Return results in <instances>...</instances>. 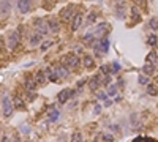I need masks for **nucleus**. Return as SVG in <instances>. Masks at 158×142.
<instances>
[{
	"label": "nucleus",
	"instance_id": "nucleus-24",
	"mask_svg": "<svg viewBox=\"0 0 158 142\" xmlns=\"http://www.w3.org/2000/svg\"><path fill=\"white\" fill-rule=\"evenodd\" d=\"M149 25H150V28L156 30V28H158V17H152L150 21H149Z\"/></svg>",
	"mask_w": 158,
	"mask_h": 142
},
{
	"label": "nucleus",
	"instance_id": "nucleus-4",
	"mask_svg": "<svg viewBox=\"0 0 158 142\" xmlns=\"http://www.w3.org/2000/svg\"><path fill=\"white\" fill-rule=\"evenodd\" d=\"M101 81H103V76H100V74H97V76H94L90 81H89V87H90V90H97L100 85H101Z\"/></svg>",
	"mask_w": 158,
	"mask_h": 142
},
{
	"label": "nucleus",
	"instance_id": "nucleus-25",
	"mask_svg": "<svg viewBox=\"0 0 158 142\" xmlns=\"http://www.w3.org/2000/svg\"><path fill=\"white\" fill-rule=\"evenodd\" d=\"M71 140H74V142H79V140H82V134H81L79 131L73 133V136H71Z\"/></svg>",
	"mask_w": 158,
	"mask_h": 142
},
{
	"label": "nucleus",
	"instance_id": "nucleus-29",
	"mask_svg": "<svg viewBox=\"0 0 158 142\" xmlns=\"http://www.w3.org/2000/svg\"><path fill=\"white\" fill-rule=\"evenodd\" d=\"M149 44H150V46H156V36L155 35H150V36H149V41H147Z\"/></svg>",
	"mask_w": 158,
	"mask_h": 142
},
{
	"label": "nucleus",
	"instance_id": "nucleus-12",
	"mask_svg": "<svg viewBox=\"0 0 158 142\" xmlns=\"http://www.w3.org/2000/svg\"><path fill=\"white\" fill-rule=\"evenodd\" d=\"M142 73H144V74H147V76H152V74L155 73V65H153V63L145 62V65L142 66Z\"/></svg>",
	"mask_w": 158,
	"mask_h": 142
},
{
	"label": "nucleus",
	"instance_id": "nucleus-1",
	"mask_svg": "<svg viewBox=\"0 0 158 142\" xmlns=\"http://www.w3.org/2000/svg\"><path fill=\"white\" fill-rule=\"evenodd\" d=\"M62 63L67 65L68 68H70V66H71V68H76V66L79 65V59H78V55H74V54H67L62 59Z\"/></svg>",
	"mask_w": 158,
	"mask_h": 142
},
{
	"label": "nucleus",
	"instance_id": "nucleus-33",
	"mask_svg": "<svg viewBox=\"0 0 158 142\" xmlns=\"http://www.w3.org/2000/svg\"><path fill=\"white\" fill-rule=\"evenodd\" d=\"M101 139H105V140H114V137H112V134H101Z\"/></svg>",
	"mask_w": 158,
	"mask_h": 142
},
{
	"label": "nucleus",
	"instance_id": "nucleus-13",
	"mask_svg": "<svg viewBox=\"0 0 158 142\" xmlns=\"http://www.w3.org/2000/svg\"><path fill=\"white\" fill-rule=\"evenodd\" d=\"M48 27H49V30H51L52 33H57V32L60 30V25H59V22L55 21V19H51V21L48 22Z\"/></svg>",
	"mask_w": 158,
	"mask_h": 142
},
{
	"label": "nucleus",
	"instance_id": "nucleus-34",
	"mask_svg": "<svg viewBox=\"0 0 158 142\" xmlns=\"http://www.w3.org/2000/svg\"><path fill=\"white\" fill-rule=\"evenodd\" d=\"M119 70H120V65H119L117 62H114V63H112V70H111V71H112V73H117Z\"/></svg>",
	"mask_w": 158,
	"mask_h": 142
},
{
	"label": "nucleus",
	"instance_id": "nucleus-6",
	"mask_svg": "<svg viewBox=\"0 0 158 142\" xmlns=\"http://www.w3.org/2000/svg\"><path fill=\"white\" fill-rule=\"evenodd\" d=\"M54 71L55 73H57V76H59V78H67V76H68V66L67 65H57V66H55V68H54Z\"/></svg>",
	"mask_w": 158,
	"mask_h": 142
},
{
	"label": "nucleus",
	"instance_id": "nucleus-20",
	"mask_svg": "<svg viewBox=\"0 0 158 142\" xmlns=\"http://www.w3.org/2000/svg\"><path fill=\"white\" fill-rule=\"evenodd\" d=\"M35 82L36 84H44L46 82V76H44V71H38L35 76Z\"/></svg>",
	"mask_w": 158,
	"mask_h": 142
},
{
	"label": "nucleus",
	"instance_id": "nucleus-5",
	"mask_svg": "<svg viewBox=\"0 0 158 142\" xmlns=\"http://www.w3.org/2000/svg\"><path fill=\"white\" fill-rule=\"evenodd\" d=\"M73 95V92H70V89H63L60 93H59V96H57V101L59 103H62V104H65L68 101V98Z\"/></svg>",
	"mask_w": 158,
	"mask_h": 142
},
{
	"label": "nucleus",
	"instance_id": "nucleus-18",
	"mask_svg": "<svg viewBox=\"0 0 158 142\" xmlns=\"http://www.w3.org/2000/svg\"><path fill=\"white\" fill-rule=\"evenodd\" d=\"M13 104H14L13 107H16V109H25V104H24L22 98H19V96H16V98H14Z\"/></svg>",
	"mask_w": 158,
	"mask_h": 142
},
{
	"label": "nucleus",
	"instance_id": "nucleus-10",
	"mask_svg": "<svg viewBox=\"0 0 158 142\" xmlns=\"http://www.w3.org/2000/svg\"><path fill=\"white\" fill-rule=\"evenodd\" d=\"M41 41H43V35L41 33H33V35H30V46L32 47H35V46H38V44H41Z\"/></svg>",
	"mask_w": 158,
	"mask_h": 142
},
{
	"label": "nucleus",
	"instance_id": "nucleus-19",
	"mask_svg": "<svg viewBox=\"0 0 158 142\" xmlns=\"http://www.w3.org/2000/svg\"><path fill=\"white\" fill-rule=\"evenodd\" d=\"M108 27H109V24H106V22H101V24L98 25V28L95 30V35H97V36H100V35L103 33V32H106V30H108Z\"/></svg>",
	"mask_w": 158,
	"mask_h": 142
},
{
	"label": "nucleus",
	"instance_id": "nucleus-7",
	"mask_svg": "<svg viewBox=\"0 0 158 142\" xmlns=\"http://www.w3.org/2000/svg\"><path fill=\"white\" fill-rule=\"evenodd\" d=\"M81 25H82V13H76V14H74V17H73L71 30H73V32H76Z\"/></svg>",
	"mask_w": 158,
	"mask_h": 142
},
{
	"label": "nucleus",
	"instance_id": "nucleus-21",
	"mask_svg": "<svg viewBox=\"0 0 158 142\" xmlns=\"http://www.w3.org/2000/svg\"><path fill=\"white\" fill-rule=\"evenodd\" d=\"M147 93H149V95H152V96H156V95H158L156 85H153V84L149 82V84H147Z\"/></svg>",
	"mask_w": 158,
	"mask_h": 142
},
{
	"label": "nucleus",
	"instance_id": "nucleus-3",
	"mask_svg": "<svg viewBox=\"0 0 158 142\" xmlns=\"http://www.w3.org/2000/svg\"><path fill=\"white\" fill-rule=\"evenodd\" d=\"M19 41H21V33L17 32V30L11 32L10 36H8V46H10L11 49H14V47L19 44Z\"/></svg>",
	"mask_w": 158,
	"mask_h": 142
},
{
	"label": "nucleus",
	"instance_id": "nucleus-8",
	"mask_svg": "<svg viewBox=\"0 0 158 142\" xmlns=\"http://www.w3.org/2000/svg\"><path fill=\"white\" fill-rule=\"evenodd\" d=\"M17 8H19L21 13H29L30 9V0H17Z\"/></svg>",
	"mask_w": 158,
	"mask_h": 142
},
{
	"label": "nucleus",
	"instance_id": "nucleus-16",
	"mask_svg": "<svg viewBox=\"0 0 158 142\" xmlns=\"http://www.w3.org/2000/svg\"><path fill=\"white\" fill-rule=\"evenodd\" d=\"M84 66H86V68H94V66H95V60L94 59H92V57L90 55H86L84 57Z\"/></svg>",
	"mask_w": 158,
	"mask_h": 142
},
{
	"label": "nucleus",
	"instance_id": "nucleus-40",
	"mask_svg": "<svg viewBox=\"0 0 158 142\" xmlns=\"http://www.w3.org/2000/svg\"><path fill=\"white\" fill-rule=\"evenodd\" d=\"M134 2H136V5H142L144 0H134Z\"/></svg>",
	"mask_w": 158,
	"mask_h": 142
},
{
	"label": "nucleus",
	"instance_id": "nucleus-27",
	"mask_svg": "<svg viewBox=\"0 0 158 142\" xmlns=\"http://www.w3.org/2000/svg\"><path fill=\"white\" fill-rule=\"evenodd\" d=\"M43 6H44L46 9H51V8L54 6V0H44V3H43Z\"/></svg>",
	"mask_w": 158,
	"mask_h": 142
},
{
	"label": "nucleus",
	"instance_id": "nucleus-22",
	"mask_svg": "<svg viewBox=\"0 0 158 142\" xmlns=\"http://www.w3.org/2000/svg\"><path fill=\"white\" fill-rule=\"evenodd\" d=\"M138 82L141 85H147L149 82H150V79H149L147 74H141V76H138Z\"/></svg>",
	"mask_w": 158,
	"mask_h": 142
},
{
	"label": "nucleus",
	"instance_id": "nucleus-17",
	"mask_svg": "<svg viewBox=\"0 0 158 142\" xmlns=\"http://www.w3.org/2000/svg\"><path fill=\"white\" fill-rule=\"evenodd\" d=\"M35 87H36V82H35V79H27L25 81V90L27 92H32V90H35Z\"/></svg>",
	"mask_w": 158,
	"mask_h": 142
},
{
	"label": "nucleus",
	"instance_id": "nucleus-2",
	"mask_svg": "<svg viewBox=\"0 0 158 142\" xmlns=\"http://www.w3.org/2000/svg\"><path fill=\"white\" fill-rule=\"evenodd\" d=\"M13 103H11V100L8 98V96H3V100H2V111H3V115L5 117H10L11 114H13Z\"/></svg>",
	"mask_w": 158,
	"mask_h": 142
},
{
	"label": "nucleus",
	"instance_id": "nucleus-36",
	"mask_svg": "<svg viewBox=\"0 0 158 142\" xmlns=\"http://www.w3.org/2000/svg\"><path fill=\"white\" fill-rule=\"evenodd\" d=\"M51 44H52V43H43V44H41V49H43V51H46Z\"/></svg>",
	"mask_w": 158,
	"mask_h": 142
},
{
	"label": "nucleus",
	"instance_id": "nucleus-38",
	"mask_svg": "<svg viewBox=\"0 0 158 142\" xmlns=\"http://www.w3.org/2000/svg\"><path fill=\"white\" fill-rule=\"evenodd\" d=\"M98 98H101V100H106L108 96H106V93H100V95H98Z\"/></svg>",
	"mask_w": 158,
	"mask_h": 142
},
{
	"label": "nucleus",
	"instance_id": "nucleus-30",
	"mask_svg": "<svg viewBox=\"0 0 158 142\" xmlns=\"http://www.w3.org/2000/svg\"><path fill=\"white\" fill-rule=\"evenodd\" d=\"M59 115H60V114H59V111H54V112L51 114V122H55V120L59 118Z\"/></svg>",
	"mask_w": 158,
	"mask_h": 142
},
{
	"label": "nucleus",
	"instance_id": "nucleus-15",
	"mask_svg": "<svg viewBox=\"0 0 158 142\" xmlns=\"http://www.w3.org/2000/svg\"><path fill=\"white\" fill-rule=\"evenodd\" d=\"M100 46H101V54H105L109 51V40L108 38H101L100 40Z\"/></svg>",
	"mask_w": 158,
	"mask_h": 142
},
{
	"label": "nucleus",
	"instance_id": "nucleus-35",
	"mask_svg": "<svg viewBox=\"0 0 158 142\" xmlns=\"http://www.w3.org/2000/svg\"><path fill=\"white\" fill-rule=\"evenodd\" d=\"M100 112H101V106H100V104H95V109H94V114H95V115H100Z\"/></svg>",
	"mask_w": 158,
	"mask_h": 142
},
{
	"label": "nucleus",
	"instance_id": "nucleus-23",
	"mask_svg": "<svg viewBox=\"0 0 158 142\" xmlns=\"http://www.w3.org/2000/svg\"><path fill=\"white\" fill-rule=\"evenodd\" d=\"M131 16L134 17V19H133V22H139V19H141V16H139L138 6H133V8H131Z\"/></svg>",
	"mask_w": 158,
	"mask_h": 142
},
{
	"label": "nucleus",
	"instance_id": "nucleus-37",
	"mask_svg": "<svg viewBox=\"0 0 158 142\" xmlns=\"http://www.w3.org/2000/svg\"><path fill=\"white\" fill-rule=\"evenodd\" d=\"M105 106H106V107H109V106H112V101H111V100H108V98H106V100H105Z\"/></svg>",
	"mask_w": 158,
	"mask_h": 142
},
{
	"label": "nucleus",
	"instance_id": "nucleus-11",
	"mask_svg": "<svg viewBox=\"0 0 158 142\" xmlns=\"http://www.w3.org/2000/svg\"><path fill=\"white\" fill-rule=\"evenodd\" d=\"M145 62L153 63V65L156 66V65H158V52H155V51L149 52V54H147V57H145Z\"/></svg>",
	"mask_w": 158,
	"mask_h": 142
},
{
	"label": "nucleus",
	"instance_id": "nucleus-28",
	"mask_svg": "<svg viewBox=\"0 0 158 142\" xmlns=\"http://www.w3.org/2000/svg\"><path fill=\"white\" fill-rule=\"evenodd\" d=\"M95 19H97V14H95V13H90L89 17H87V24H94Z\"/></svg>",
	"mask_w": 158,
	"mask_h": 142
},
{
	"label": "nucleus",
	"instance_id": "nucleus-14",
	"mask_svg": "<svg viewBox=\"0 0 158 142\" xmlns=\"http://www.w3.org/2000/svg\"><path fill=\"white\" fill-rule=\"evenodd\" d=\"M73 6H67L65 9H62V17H63V21H70V17L73 16Z\"/></svg>",
	"mask_w": 158,
	"mask_h": 142
},
{
	"label": "nucleus",
	"instance_id": "nucleus-32",
	"mask_svg": "<svg viewBox=\"0 0 158 142\" xmlns=\"http://www.w3.org/2000/svg\"><path fill=\"white\" fill-rule=\"evenodd\" d=\"M94 36H95V35H92V33H87V35L84 36V41H86L87 44H89V43H92V38H94Z\"/></svg>",
	"mask_w": 158,
	"mask_h": 142
},
{
	"label": "nucleus",
	"instance_id": "nucleus-31",
	"mask_svg": "<svg viewBox=\"0 0 158 142\" xmlns=\"http://www.w3.org/2000/svg\"><path fill=\"white\" fill-rule=\"evenodd\" d=\"M101 73H105V74H109L111 73V68L108 65H101Z\"/></svg>",
	"mask_w": 158,
	"mask_h": 142
},
{
	"label": "nucleus",
	"instance_id": "nucleus-26",
	"mask_svg": "<svg viewBox=\"0 0 158 142\" xmlns=\"http://www.w3.org/2000/svg\"><path fill=\"white\" fill-rule=\"evenodd\" d=\"M108 95H111V96L117 95V85H109V89H108Z\"/></svg>",
	"mask_w": 158,
	"mask_h": 142
},
{
	"label": "nucleus",
	"instance_id": "nucleus-9",
	"mask_svg": "<svg viewBox=\"0 0 158 142\" xmlns=\"http://www.w3.org/2000/svg\"><path fill=\"white\" fill-rule=\"evenodd\" d=\"M35 25H36V28H38V33H41V35H46L49 32V28H48V22H43L41 19H38V21L35 22Z\"/></svg>",
	"mask_w": 158,
	"mask_h": 142
},
{
	"label": "nucleus",
	"instance_id": "nucleus-39",
	"mask_svg": "<svg viewBox=\"0 0 158 142\" xmlns=\"http://www.w3.org/2000/svg\"><path fill=\"white\" fill-rule=\"evenodd\" d=\"M84 84H86V81H79V82H78V87H82Z\"/></svg>",
	"mask_w": 158,
	"mask_h": 142
}]
</instances>
